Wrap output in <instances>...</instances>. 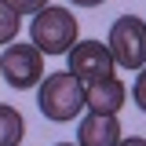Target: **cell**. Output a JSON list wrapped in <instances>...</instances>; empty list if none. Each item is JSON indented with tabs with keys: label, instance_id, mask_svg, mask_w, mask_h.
<instances>
[{
	"label": "cell",
	"instance_id": "3",
	"mask_svg": "<svg viewBox=\"0 0 146 146\" xmlns=\"http://www.w3.org/2000/svg\"><path fill=\"white\" fill-rule=\"evenodd\" d=\"M0 77L15 91L40 88V80H44V51L36 48L33 40L29 44H18V40L7 44L4 55H0Z\"/></svg>",
	"mask_w": 146,
	"mask_h": 146
},
{
	"label": "cell",
	"instance_id": "2",
	"mask_svg": "<svg viewBox=\"0 0 146 146\" xmlns=\"http://www.w3.org/2000/svg\"><path fill=\"white\" fill-rule=\"evenodd\" d=\"M29 40L44 55H70L73 44H77V18H73V11L48 4L29 22Z\"/></svg>",
	"mask_w": 146,
	"mask_h": 146
},
{
	"label": "cell",
	"instance_id": "9",
	"mask_svg": "<svg viewBox=\"0 0 146 146\" xmlns=\"http://www.w3.org/2000/svg\"><path fill=\"white\" fill-rule=\"evenodd\" d=\"M18 29H22V15H15L7 4H0V44H4V48L15 44Z\"/></svg>",
	"mask_w": 146,
	"mask_h": 146
},
{
	"label": "cell",
	"instance_id": "14",
	"mask_svg": "<svg viewBox=\"0 0 146 146\" xmlns=\"http://www.w3.org/2000/svg\"><path fill=\"white\" fill-rule=\"evenodd\" d=\"M55 146H80V143H55Z\"/></svg>",
	"mask_w": 146,
	"mask_h": 146
},
{
	"label": "cell",
	"instance_id": "12",
	"mask_svg": "<svg viewBox=\"0 0 146 146\" xmlns=\"http://www.w3.org/2000/svg\"><path fill=\"white\" fill-rule=\"evenodd\" d=\"M121 146H146L143 135H131V139H121Z\"/></svg>",
	"mask_w": 146,
	"mask_h": 146
},
{
	"label": "cell",
	"instance_id": "8",
	"mask_svg": "<svg viewBox=\"0 0 146 146\" xmlns=\"http://www.w3.org/2000/svg\"><path fill=\"white\" fill-rule=\"evenodd\" d=\"M26 135V121L15 106H0V146H18Z\"/></svg>",
	"mask_w": 146,
	"mask_h": 146
},
{
	"label": "cell",
	"instance_id": "7",
	"mask_svg": "<svg viewBox=\"0 0 146 146\" xmlns=\"http://www.w3.org/2000/svg\"><path fill=\"white\" fill-rule=\"evenodd\" d=\"M124 99H128V88H124V80L117 73L106 77V80L84 84V102H88L91 113H117V110L124 106Z\"/></svg>",
	"mask_w": 146,
	"mask_h": 146
},
{
	"label": "cell",
	"instance_id": "11",
	"mask_svg": "<svg viewBox=\"0 0 146 146\" xmlns=\"http://www.w3.org/2000/svg\"><path fill=\"white\" fill-rule=\"evenodd\" d=\"M131 99H135V106L146 113V66L139 70V77H135V84H131Z\"/></svg>",
	"mask_w": 146,
	"mask_h": 146
},
{
	"label": "cell",
	"instance_id": "15",
	"mask_svg": "<svg viewBox=\"0 0 146 146\" xmlns=\"http://www.w3.org/2000/svg\"><path fill=\"white\" fill-rule=\"evenodd\" d=\"M0 4H4V0H0Z\"/></svg>",
	"mask_w": 146,
	"mask_h": 146
},
{
	"label": "cell",
	"instance_id": "1",
	"mask_svg": "<svg viewBox=\"0 0 146 146\" xmlns=\"http://www.w3.org/2000/svg\"><path fill=\"white\" fill-rule=\"evenodd\" d=\"M84 106H88V102H84V84H80L70 70L48 73V77L40 80V88H36V110H40L48 121H55V124L80 117Z\"/></svg>",
	"mask_w": 146,
	"mask_h": 146
},
{
	"label": "cell",
	"instance_id": "6",
	"mask_svg": "<svg viewBox=\"0 0 146 146\" xmlns=\"http://www.w3.org/2000/svg\"><path fill=\"white\" fill-rule=\"evenodd\" d=\"M121 121L117 113H88L77 128V143L80 146H121Z\"/></svg>",
	"mask_w": 146,
	"mask_h": 146
},
{
	"label": "cell",
	"instance_id": "5",
	"mask_svg": "<svg viewBox=\"0 0 146 146\" xmlns=\"http://www.w3.org/2000/svg\"><path fill=\"white\" fill-rule=\"evenodd\" d=\"M117 70V58L110 51V44L102 40H77L70 51V73L80 80V84H91V80H106Z\"/></svg>",
	"mask_w": 146,
	"mask_h": 146
},
{
	"label": "cell",
	"instance_id": "13",
	"mask_svg": "<svg viewBox=\"0 0 146 146\" xmlns=\"http://www.w3.org/2000/svg\"><path fill=\"white\" fill-rule=\"evenodd\" d=\"M70 4H77V7H99L102 0H70Z\"/></svg>",
	"mask_w": 146,
	"mask_h": 146
},
{
	"label": "cell",
	"instance_id": "4",
	"mask_svg": "<svg viewBox=\"0 0 146 146\" xmlns=\"http://www.w3.org/2000/svg\"><path fill=\"white\" fill-rule=\"evenodd\" d=\"M110 51L121 70H143L146 66V22L135 15H121L110 26Z\"/></svg>",
	"mask_w": 146,
	"mask_h": 146
},
{
	"label": "cell",
	"instance_id": "10",
	"mask_svg": "<svg viewBox=\"0 0 146 146\" xmlns=\"http://www.w3.org/2000/svg\"><path fill=\"white\" fill-rule=\"evenodd\" d=\"M4 4H7L15 15H36V11H44L51 0H4Z\"/></svg>",
	"mask_w": 146,
	"mask_h": 146
}]
</instances>
